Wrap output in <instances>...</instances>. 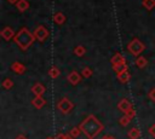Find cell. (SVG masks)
<instances>
[{"instance_id": "6da1fadb", "label": "cell", "mask_w": 155, "mask_h": 139, "mask_svg": "<svg viewBox=\"0 0 155 139\" xmlns=\"http://www.w3.org/2000/svg\"><path fill=\"white\" fill-rule=\"evenodd\" d=\"M87 139H93L103 129V124L94 115H88L79 126Z\"/></svg>"}, {"instance_id": "7a4b0ae2", "label": "cell", "mask_w": 155, "mask_h": 139, "mask_svg": "<svg viewBox=\"0 0 155 139\" xmlns=\"http://www.w3.org/2000/svg\"><path fill=\"white\" fill-rule=\"evenodd\" d=\"M36 39H35V36H34V33H31V31H29L27 28H22V29H19L18 30V33L15 35V37H13V41L16 42V45L21 48V50H27V48H29L31 45H33V42L35 41Z\"/></svg>"}, {"instance_id": "3957f363", "label": "cell", "mask_w": 155, "mask_h": 139, "mask_svg": "<svg viewBox=\"0 0 155 139\" xmlns=\"http://www.w3.org/2000/svg\"><path fill=\"white\" fill-rule=\"evenodd\" d=\"M144 48H145L144 44H143L139 39H137V37L132 39V40L128 42V45H127V50H128L133 56H137V57L144 51Z\"/></svg>"}, {"instance_id": "277c9868", "label": "cell", "mask_w": 155, "mask_h": 139, "mask_svg": "<svg viewBox=\"0 0 155 139\" xmlns=\"http://www.w3.org/2000/svg\"><path fill=\"white\" fill-rule=\"evenodd\" d=\"M57 108H58V110L61 111V112H63V114H69L71 110H73V108H74V104L68 99V98H65V97H63L59 102H58V104H57Z\"/></svg>"}, {"instance_id": "5b68a950", "label": "cell", "mask_w": 155, "mask_h": 139, "mask_svg": "<svg viewBox=\"0 0 155 139\" xmlns=\"http://www.w3.org/2000/svg\"><path fill=\"white\" fill-rule=\"evenodd\" d=\"M34 36L39 42H44L48 37V30L44 25H38L34 30Z\"/></svg>"}, {"instance_id": "8992f818", "label": "cell", "mask_w": 155, "mask_h": 139, "mask_svg": "<svg viewBox=\"0 0 155 139\" xmlns=\"http://www.w3.org/2000/svg\"><path fill=\"white\" fill-rule=\"evenodd\" d=\"M117 108H119L124 114H126V112H128V111H131V110L133 109L131 102H130L128 99H126V98H124V99H121V100L119 102Z\"/></svg>"}, {"instance_id": "52a82bcc", "label": "cell", "mask_w": 155, "mask_h": 139, "mask_svg": "<svg viewBox=\"0 0 155 139\" xmlns=\"http://www.w3.org/2000/svg\"><path fill=\"white\" fill-rule=\"evenodd\" d=\"M1 37L4 39V40H6V41H10L11 39H13L15 37V31H13V29L11 28V27H5L2 30H1Z\"/></svg>"}, {"instance_id": "ba28073f", "label": "cell", "mask_w": 155, "mask_h": 139, "mask_svg": "<svg viewBox=\"0 0 155 139\" xmlns=\"http://www.w3.org/2000/svg\"><path fill=\"white\" fill-rule=\"evenodd\" d=\"M81 77H82V75L81 74H79L78 71H71L69 75H68V81H69V83H71L73 86H76L80 81H81Z\"/></svg>"}, {"instance_id": "9c48e42d", "label": "cell", "mask_w": 155, "mask_h": 139, "mask_svg": "<svg viewBox=\"0 0 155 139\" xmlns=\"http://www.w3.org/2000/svg\"><path fill=\"white\" fill-rule=\"evenodd\" d=\"M11 70H12L13 73L21 75V74H24V73H25V65L22 64V63H19V62H13V63L11 64Z\"/></svg>"}, {"instance_id": "30bf717a", "label": "cell", "mask_w": 155, "mask_h": 139, "mask_svg": "<svg viewBox=\"0 0 155 139\" xmlns=\"http://www.w3.org/2000/svg\"><path fill=\"white\" fill-rule=\"evenodd\" d=\"M46 88L42 83H35L33 87H31V92L35 94V95H42L45 93Z\"/></svg>"}, {"instance_id": "8fae6325", "label": "cell", "mask_w": 155, "mask_h": 139, "mask_svg": "<svg viewBox=\"0 0 155 139\" xmlns=\"http://www.w3.org/2000/svg\"><path fill=\"white\" fill-rule=\"evenodd\" d=\"M110 62H111V64H113V65H116V64H124V63H126L125 57H124L121 53H115V54L111 57Z\"/></svg>"}, {"instance_id": "7c38bea8", "label": "cell", "mask_w": 155, "mask_h": 139, "mask_svg": "<svg viewBox=\"0 0 155 139\" xmlns=\"http://www.w3.org/2000/svg\"><path fill=\"white\" fill-rule=\"evenodd\" d=\"M45 103L46 102L41 95H35V98L31 100V105H34V108H36V109H41L45 105Z\"/></svg>"}, {"instance_id": "4fadbf2b", "label": "cell", "mask_w": 155, "mask_h": 139, "mask_svg": "<svg viewBox=\"0 0 155 139\" xmlns=\"http://www.w3.org/2000/svg\"><path fill=\"white\" fill-rule=\"evenodd\" d=\"M117 79H119V81H120V82L126 83V82H128V81H130L131 75H130L128 70H124V71H121V73H119V74H117Z\"/></svg>"}, {"instance_id": "5bb4252c", "label": "cell", "mask_w": 155, "mask_h": 139, "mask_svg": "<svg viewBox=\"0 0 155 139\" xmlns=\"http://www.w3.org/2000/svg\"><path fill=\"white\" fill-rule=\"evenodd\" d=\"M16 7H17V10L19 12H24V11H27L29 8V2H28V0H19L16 4Z\"/></svg>"}, {"instance_id": "9a60e30c", "label": "cell", "mask_w": 155, "mask_h": 139, "mask_svg": "<svg viewBox=\"0 0 155 139\" xmlns=\"http://www.w3.org/2000/svg\"><path fill=\"white\" fill-rule=\"evenodd\" d=\"M53 22H54L56 24L61 25V24H63V23L65 22V16H64L62 12H56V13L53 15Z\"/></svg>"}, {"instance_id": "2e32d148", "label": "cell", "mask_w": 155, "mask_h": 139, "mask_svg": "<svg viewBox=\"0 0 155 139\" xmlns=\"http://www.w3.org/2000/svg\"><path fill=\"white\" fill-rule=\"evenodd\" d=\"M134 63H136V65H137L139 69H143V68H145V66L148 65V60H147V58L143 57V56H138Z\"/></svg>"}, {"instance_id": "e0dca14e", "label": "cell", "mask_w": 155, "mask_h": 139, "mask_svg": "<svg viewBox=\"0 0 155 139\" xmlns=\"http://www.w3.org/2000/svg\"><path fill=\"white\" fill-rule=\"evenodd\" d=\"M142 5L148 11H151L155 7V0H142Z\"/></svg>"}, {"instance_id": "ac0fdd59", "label": "cell", "mask_w": 155, "mask_h": 139, "mask_svg": "<svg viewBox=\"0 0 155 139\" xmlns=\"http://www.w3.org/2000/svg\"><path fill=\"white\" fill-rule=\"evenodd\" d=\"M48 75L52 77V79H57L59 75H61V71H59V69L57 68V66H51L50 69H48Z\"/></svg>"}, {"instance_id": "d6986e66", "label": "cell", "mask_w": 155, "mask_h": 139, "mask_svg": "<svg viewBox=\"0 0 155 139\" xmlns=\"http://www.w3.org/2000/svg\"><path fill=\"white\" fill-rule=\"evenodd\" d=\"M140 137V132L138 128H132L128 131V138L130 139H138Z\"/></svg>"}, {"instance_id": "ffe728a7", "label": "cell", "mask_w": 155, "mask_h": 139, "mask_svg": "<svg viewBox=\"0 0 155 139\" xmlns=\"http://www.w3.org/2000/svg\"><path fill=\"white\" fill-rule=\"evenodd\" d=\"M1 86H2L5 89H11V88L13 87V81H12L10 77H6V79H4V80H2Z\"/></svg>"}, {"instance_id": "44dd1931", "label": "cell", "mask_w": 155, "mask_h": 139, "mask_svg": "<svg viewBox=\"0 0 155 139\" xmlns=\"http://www.w3.org/2000/svg\"><path fill=\"white\" fill-rule=\"evenodd\" d=\"M85 52H86V48L82 45H79V46H76L74 48V54L78 56V57H82L85 54Z\"/></svg>"}, {"instance_id": "7402d4cb", "label": "cell", "mask_w": 155, "mask_h": 139, "mask_svg": "<svg viewBox=\"0 0 155 139\" xmlns=\"http://www.w3.org/2000/svg\"><path fill=\"white\" fill-rule=\"evenodd\" d=\"M113 70H114L116 74H119V73H121V71H124V70H127V64L124 63V64H116V65H113Z\"/></svg>"}, {"instance_id": "603a6c76", "label": "cell", "mask_w": 155, "mask_h": 139, "mask_svg": "<svg viewBox=\"0 0 155 139\" xmlns=\"http://www.w3.org/2000/svg\"><path fill=\"white\" fill-rule=\"evenodd\" d=\"M131 120H132V118H131L130 116H127V115L125 114V115H124V116H122V117H121V118L119 120V123H120V124H121L122 127H125V126H128V124H130Z\"/></svg>"}, {"instance_id": "cb8c5ba5", "label": "cell", "mask_w": 155, "mask_h": 139, "mask_svg": "<svg viewBox=\"0 0 155 139\" xmlns=\"http://www.w3.org/2000/svg\"><path fill=\"white\" fill-rule=\"evenodd\" d=\"M81 128L80 127H73L71 129H70V132H69V135L70 137H73V138H78L80 134H81Z\"/></svg>"}, {"instance_id": "d4e9b609", "label": "cell", "mask_w": 155, "mask_h": 139, "mask_svg": "<svg viewBox=\"0 0 155 139\" xmlns=\"http://www.w3.org/2000/svg\"><path fill=\"white\" fill-rule=\"evenodd\" d=\"M92 74H93V71H92V69H91L90 66H85V68H82V70H81V75H82L84 77H91Z\"/></svg>"}, {"instance_id": "484cf974", "label": "cell", "mask_w": 155, "mask_h": 139, "mask_svg": "<svg viewBox=\"0 0 155 139\" xmlns=\"http://www.w3.org/2000/svg\"><path fill=\"white\" fill-rule=\"evenodd\" d=\"M148 97H149V98H150L153 102H155V87H154V88H151V89L149 91Z\"/></svg>"}, {"instance_id": "4316f807", "label": "cell", "mask_w": 155, "mask_h": 139, "mask_svg": "<svg viewBox=\"0 0 155 139\" xmlns=\"http://www.w3.org/2000/svg\"><path fill=\"white\" fill-rule=\"evenodd\" d=\"M149 134H150L153 138H155V123H154L153 126H150V128H149Z\"/></svg>"}, {"instance_id": "83f0119b", "label": "cell", "mask_w": 155, "mask_h": 139, "mask_svg": "<svg viewBox=\"0 0 155 139\" xmlns=\"http://www.w3.org/2000/svg\"><path fill=\"white\" fill-rule=\"evenodd\" d=\"M102 139H115L114 137H111V135H104Z\"/></svg>"}, {"instance_id": "f1b7e54d", "label": "cell", "mask_w": 155, "mask_h": 139, "mask_svg": "<svg viewBox=\"0 0 155 139\" xmlns=\"http://www.w3.org/2000/svg\"><path fill=\"white\" fill-rule=\"evenodd\" d=\"M7 1H8L10 4H17V2L19 1V0H7Z\"/></svg>"}, {"instance_id": "f546056e", "label": "cell", "mask_w": 155, "mask_h": 139, "mask_svg": "<svg viewBox=\"0 0 155 139\" xmlns=\"http://www.w3.org/2000/svg\"><path fill=\"white\" fill-rule=\"evenodd\" d=\"M48 139H57V138H48Z\"/></svg>"}]
</instances>
